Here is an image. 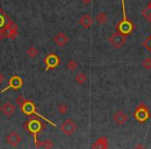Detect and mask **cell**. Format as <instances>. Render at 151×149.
Segmentation results:
<instances>
[{"label":"cell","instance_id":"6da1fadb","mask_svg":"<svg viewBox=\"0 0 151 149\" xmlns=\"http://www.w3.org/2000/svg\"><path fill=\"white\" fill-rule=\"evenodd\" d=\"M122 11H123V19H122L121 22H119L118 26H116V28L118 29V31L121 32L123 34H128L132 32V28H134V25L132 24V22L128 21L127 18H126V13H125V6H124V0H122Z\"/></svg>","mask_w":151,"mask_h":149},{"label":"cell","instance_id":"7a4b0ae2","mask_svg":"<svg viewBox=\"0 0 151 149\" xmlns=\"http://www.w3.org/2000/svg\"><path fill=\"white\" fill-rule=\"evenodd\" d=\"M1 29L3 30V33H4L5 37L11 38V40H15L18 35H19V29H18V26L12 21L11 19L7 18V23L4 24Z\"/></svg>","mask_w":151,"mask_h":149},{"label":"cell","instance_id":"3957f363","mask_svg":"<svg viewBox=\"0 0 151 149\" xmlns=\"http://www.w3.org/2000/svg\"><path fill=\"white\" fill-rule=\"evenodd\" d=\"M21 109H22V112H23L24 114H27V115H32V114H34V115H36V116H38L40 118H42V119H44V120H46L48 123H51V125L52 126H56L55 125V123L54 122H52L51 120H48L47 118H45L44 116H42V115H40L38 113H36V111H35V105H34L32 101H27L26 99V101L23 104V105L21 106Z\"/></svg>","mask_w":151,"mask_h":149},{"label":"cell","instance_id":"277c9868","mask_svg":"<svg viewBox=\"0 0 151 149\" xmlns=\"http://www.w3.org/2000/svg\"><path fill=\"white\" fill-rule=\"evenodd\" d=\"M134 116L138 122H140V123H144V122H146L147 120L149 119V117H150V113H149L148 108H147L144 104H142V105L138 106V107L136 108Z\"/></svg>","mask_w":151,"mask_h":149},{"label":"cell","instance_id":"5b68a950","mask_svg":"<svg viewBox=\"0 0 151 149\" xmlns=\"http://www.w3.org/2000/svg\"><path fill=\"white\" fill-rule=\"evenodd\" d=\"M109 42H110V44L114 47V48L120 49L126 44V42H127V37H126L125 34L117 31L116 33H113L111 36H110Z\"/></svg>","mask_w":151,"mask_h":149},{"label":"cell","instance_id":"8992f818","mask_svg":"<svg viewBox=\"0 0 151 149\" xmlns=\"http://www.w3.org/2000/svg\"><path fill=\"white\" fill-rule=\"evenodd\" d=\"M60 130H61V132L64 135H66V136H71V135L75 134L76 130H77V124H76V122L73 121V119L67 118V119H65L64 121L61 123Z\"/></svg>","mask_w":151,"mask_h":149},{"label":"cell","instance_id":"52a82bcc","mask_svg":"<svg viewBox=\"0 0 151 149\" xmlns=\"http://www.w3.org/2000/svg\"><path fill=\"white\" fill-rule=\"evenodd\" d=\"M5 142H6V144L11 145L12 147H17L22 142V136L19 132L12 130L5 137Z\"/></svg>","mask_w":151,"mask_h":149},{"label":"cell","instance_id":"ba28073f","mask_svg":"<svg viewBox=\"0 0 151 149\" xmlns=\"http://www.w3.org/2000/svg\"><path fill=\"white\" fill-rule=\"evenodd\" d=\"M24 130H28L33 134L34 140H36V132L42 130V123L36 119H30L24 124Z\"/></svg>","mask_w":151,"mask_h":149},{"label":"cell","instance_id":"9c48e42d","mask_svg":"<svg viewBox=\"0 0 151 149\" xmlns=\"http://www.w3.org/2000/svg\"><path fill=\"white\" fill-rule=\"evenodd\" d=\"M60 63V58L57 56L56 54L52 53L49 54L48 56L45 58V64H46V71L50 68H55L56 66H58V64Z\"/></svg>","mask_w":151,"mask_h":149},{"label":"cell","instance_id":"30bf717a","mask_svg":"<svg viewBox=\"0 0 151 149\" xmlns=\"http://www.w3.org/2000/svg\"><path fill=\"white\" fill-rule=\"evenodd\" d=\"M22 85H23V81H22V79L20 78L19 76H14L9 79V85H7L4 89H2L1 92H5V91L9 90V88H13L14 90H18V89L21 88Z\"/></svg>","mask_w":151,"mask_h":149},{"label":"cell","instance_id":"8fae6325","mask_svg":"<svg viewBox=\"0 0 151 149\" xmlns=\"http://www.w3.org/2000/svg\"><path fill=\"white\" fill-rule=\"evenodd\" d=\"M16 110H17L16 105L9 101H5V103L1 106V112H2L5 116H7V117H12V116L16 113Z\"/></svg>","mask_w":151,"mask_h":149},{"label":"cell","instance_id":"7c38bea8","mask_svg":"<svg viewBox=\"0 0 151 149\" xmlns=\"http://www.w3.org/2000/svg\"><path fill=\"white\" fill-rule=\"evenodd\" d=\"M53 40L57 47H64L69 42V36L64 32H59L54 36Z\"/></svg>","mask_w":151,"mask_h":149},{"label":"cell","instance_id":"4fadbf2b","mask_svg":"<svg viewBox=\"0 0 151 149\" xmlns=\"http://www.w3.org/2000/svg\"><path fill=\"white\" fill-rule=\"evenodd\" d=\"M128 117L122 110H117L115 113L113 114V121L118 125H122L127 121Z\"/></svg>","mask_w":151,"mask_h":149},{"label":"cell","instance_id":"5bb4252c","mask_svg":"<svg viewBox=\"0 0 151 149\" xmlns=\"http://www.w3.org/2000/svg\"><path fill=\"white\" fill-rule=\"evenodd\" d=\"M109 147V140L107 137H101V138L96 139L94 141L91 148H96V149H107Z\"/></svg>","mask_w":151,"mask_h":149},{"label":"cell","instance_id":"9a60e30c","mask_svg":"<svg viewBox=\"0 0 151 149\" xmlns=\"http://www.w3.org/2000/svg\"><path fill=\"white\" fill-rule=\"evenodd\" d=\"M93 22H94L93 18L91 17L90 15H88V14L83 15L82 17L80 18V20H79V23H80V25L82 26L84 29H89V28L93 25Z\"/></svg>","mask_w":151,"mask_h":149},{"label":"cell","instance_id":"2e32d148","mask_svg":"<svg viewBox=\"0 0 151 149\" xmlns=\"http://www.w3.org/2000/svg\"><path fill=\"white\" fill-rule=\"evenodd\" d=\"M96 20H97V22H99V25H105L108 21V15L106 13H104V12H101V13L97 14Z\"/></svg>","mask_w":151,"mask_h":149},{"label":"cell","instance_id":"e0dca14e","mask_svg":"<svg viewBox=\"0 0 151 149\" xmlns=\"http://www.w3.org/2000/svg\"><path fill=\"white\" fill-rule=\"evenodd\" d=\"M75 81H76V83H78L79 85H83L84 83H86V81H87L86 73H79L78 75L76 76Z\"/></svg>","mask_w":151,"mask_h":149},{"label":"cell","instance_id":"ac0fdd59","mask_svg":"<svg viewBox=\"0 0 151 149\" xmlns=\"http://www.w3.org/2000/svg\"><path fill=\"white\" fill-rule=\"evenodd\" d=\"M66 69L69 71H76V69L78 68V63H77V61L73 60V59H69L68 61L66 62Z\"/></svg>","mask_w":151,"mask_h":149},{"label":"cell","instance_id":"d6986e66","mask_svg":"<svg viewBox=\"0 0 151 149\" xmlns=\"http://www.w3.org/2000/svg\"><path fill=\"white\" fill-rule=\"evenodd\" d=\"M142 15H143V17H144L145 19L147 20V21L151 23V2L149 3L148 5H147L146 9H143Z\"/></svg>","mask_w":151,"mask_h":149},{"label":"cell","instance_id":"ffe728a7","mask_svg":"<svg viewBox=\"0 0 151 149\" xmlns=\"http://www.w3.org/2000/svg\"><path fill=\"white\" fill-rule=\"evenodd\" d=\"M57 111L60 115H65L68 112V106L65 103H60L57 106Z\"/></svg>","mask_w":151,"mask_h":149},{"label":"cell","instance_id":"44dd1931","mask_svg":"<svg viewBox=\"0 0 151 149\" xmlns=\"http://www.w3.org/2000/svg\"><path fill=\"white\" fill-rule=\"evenodd\" d=\"M26 54H27L28 57H30V58H34V57H36L38 55L37 48H35V47H33V46L29 47V48L26 50Z\"/></svg>","mask_w":151,"mask_h":149},{"label":"cell","instance_id":"7402d4cb","mask_svg":"<svg viewBox=\"0 0 151 149\" xmlns=\"http://www.w3.org/2000/svg\"><path fill=\"white\" fill-rule=\"evenodd\" d=\"M42 148H53L54 147V142H53V140H51V139H46V140L42 141Z\"/></svg>","mask_w":151,"mask_h":149},{"label":"cell","instance_id":"603a6c76","mask_svg":"<svg viewBox=\"0 0 151 149\" xmlns=\"http://www.w3.org/2000/svg\"><path fill=\"white\" fill-rule=\"evenodd\" d=\"M142 65L145 69H151V57H147L142 61Z\"/></svg>","mask_w":151,"mask_h":149},{"label":"cell","instance_id":"cb8c5ba5","mask_svg":"<svg viewBox=\"0 0 151 149\" xmlns=\"http://www.w3.org/2000/svg\"><path fill=\"white\" fill-rule=\"evenodd\" d=\"M26 101V99H25V97L23 96L22 94H20V95H18L17 97H16V104H17L18 106H20L21 107L22 105H23L24 103Z\"/></svg>","mask_w":151,"mask_h":149},{"label":"cell","instance_id":"d4e9b609","mask_svg":"<svg viewBox=\"0 0 151 149\" xmlns=\"http://www.w3.org/2000/svg\"><path fill=\"white\" fill-rule=\"evenodd\" d=\"M5 18H6V15H5L4 13L0 14V27H3V26H4Z\"/></svg>","mask_w":151,"mask_h":149},{"label":"cell","instance_id":"484cf974","mask_svg":"<svg viewBox=\"0 0 151 149\" xmlns=\"http://www.w3.org/2000/svg\"><path fill=\"white\" fill-rule=\"evenodd\" d=\"M4 80H5V76L3 75V73H1V71H0V85L4 82Z\"/></svg>","mask_w":151,"mask_h":149},{"label":"cell","instance_id":"4316f807","mask_svg":"<svg viewBox=\"0 0 151 149\" xmlns=\"http://www.w3.org/2000/svg\"><path fill=\"white\" fill-rule=\"evenodd\" d=\"M91 1H92V0H81V2H82V4H84V5L90 4Z\"/></svg>","mask_w":151,"mask_h":149},{"label":"cell","instance_id":"83f0119b","mask_svg":"<svg viewBox=\"0 0 151 149\" xmlns=\"http://www.w3.org/2000/svg\"><path fill=\"white\" fill-rule=\"evenodd\" d=\"M4 37H5V35H4V33H3V30L0 29V42H2L3 38H4Z\"/></svg>","mask_w":151,"mask_h":149},{"label":"cell","instance_id":"f1b7e54d","mask_svg":"<svg viewBox=\"0 0 151 149\" xmlns=\"http://www.w3.org/2000/svg\"><path fill=\"white\" fill-rule=\"evenodd\" d=\"M144 145H143V144H139V145H137V146H136V148H144Z\"/></svg>","mask_w":151,"mask_h":149},{"label":"cell","instance_id":"f546056e","mask_svg":"<svg viewBox=\"0 0 151 149\" xmlns=\"http://www.w3.org/2000/svg\"><path fill=\"white\" fill-rule=\"evenodd\" d=\"M0 112H1V106H0Z\"/></svg>","mask_w":151,"mask_h":149},{"label":"cell","instance_id":"4dcf8cb0","mask_svg":"<svg viewBox=\"0 0 151 149\" xmlns=\"http://www.w3.org/2000/svg\"><path fill=\"white\" fill-rule=\"evenodd\" d=\"M0 1H1V0H0Z\"/></svg>","mask_w":151,"mask_h":149}]
</instances>
